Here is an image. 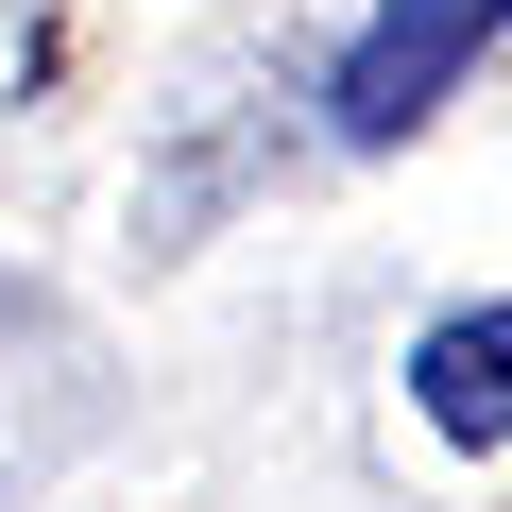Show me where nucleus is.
<instances>
[{"label":"nucleus","mask_w":512,"mask_h":512,"mask_svg":"<svg viewBox=\"0 0 512 512\" xmlns=\"http://www.w3.org/2000/svg\"><path fill=\"white\" fill-rule=\"evenodd\" d=\"M512 35V0H376V18H359V52H342V86H325V120L359 137V154H393L478 52Z\"/></svg>","instance_id":"f257e3e1"},{"label":"nucleus","mask_w":512,"mask_h":512,"mask_svg":"<svg viewBox=\"0 0 512 512\" xmlns=\"http://www.w3.org/2000/svg\"><path fill=\"white\" fill-rule=\"evenodd\" d=\"M410 410L444 444H512V308H444L410 342Z\"/></svg>","instance_id":"f03ea898"}]
</instances>
